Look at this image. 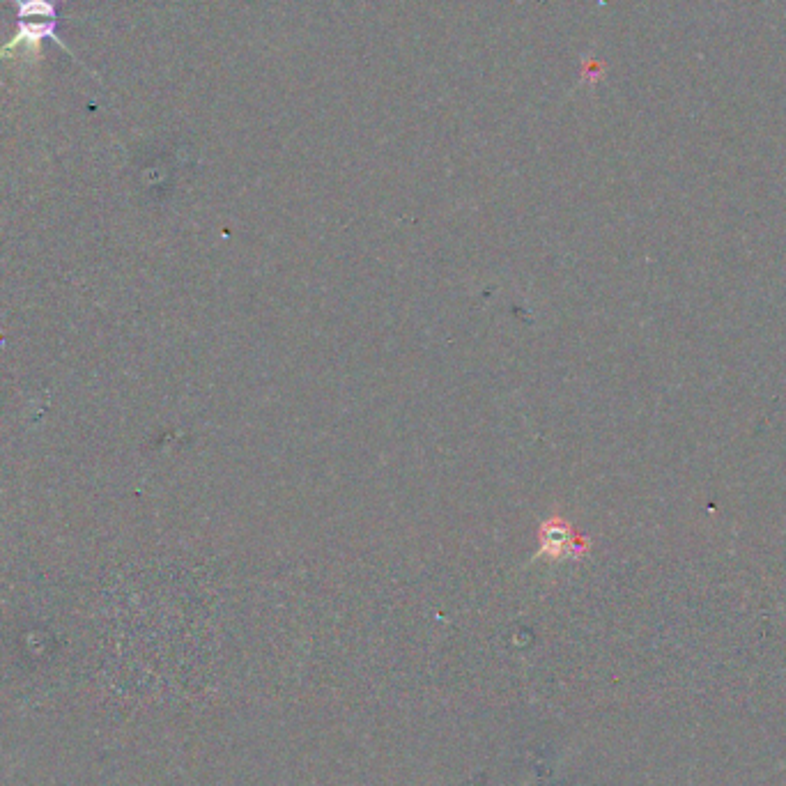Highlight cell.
I'll return each instance as SVG.
<instances>
[{
    "label": "cell",
    "instance_id": "6da1fadb",
    "mask_svg": "<svg viewBox=\"0 0 786 786\" xmlns=\"http://www.w3.org/2000/svg\"><path fill=\"white\" fill-rule=\"evenodd\" d=\"M56 30H58V19H44V21L19 19L17 35H14L7 44L0 46V63H3V60H7V58H14V51H17L19 46L23 49V53H26L28 60H33L35 56L40 58L44 40H53L60 46V49H65L67 56H72V51H69L67 46L58 40Z\"/></svg>",
    "mask_w": 786,
    "mask_h": 786
},
{
    "label": "cell",
    "instance_id": "7a4b0ae2",
    "mask_svg": "<svg viewBox=\"0 0 786 786\" xmlns=\"http://www.w3.org/2000/svg\"><path fill=\"white\" fill-rule=\"evenodd\" d=\"M14 5H17V14L23 21H28L30 17L56 19L58 14L56 3H51V0H14Z\"/></svg>",
    "mask_w": 786,
    "mask_h": 786
}]
</instances>
